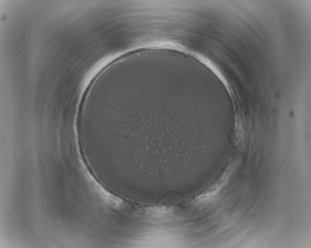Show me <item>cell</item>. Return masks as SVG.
I'll return each instance as SVG.
<instances>
[{"label":"cell","mask_w":311,"mask_h":248,"mask_svg":"<svg viewBox=\"0 0 311 248\" xmlns=\"http://www.w3.org/2000/svg\"><path fill=\"white\" fill-rule=\"evenodd\" d=\"M237 163L235 159L227 162L216 178L193 197L192 203L199 205L213 197L226 185Z\"/></svg>","instance_id":"cell-1"}]
</instances>
